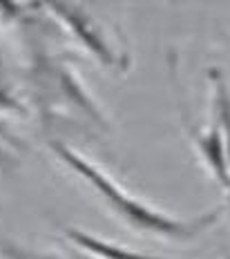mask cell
<instances>
[{
  "instance_id": "1",
  "label": "cell",
  "mask_w": 230,
  "mask_h": 259,
  "mask_svg": "<svg viewBox=\"0 0 230 259\" xmlns=\"http://www.w3.org/2000/svg\"><path fill=\"white\" fill-rule=\"evenodd\" d=\"M50 150L58 156V161L63 165H67L89 188H94V192L101 197V201L123 224L130 226L136 233L154 235V237H161V239H170V241H188V239H195V237L208 233L221 219V212L226 210V206H219V208L208 210V212L192 214V217H174V214L150 206L143 199H139L136 194L125 190V188L112 179L108 172H103L99 165H94L81 152L67 148L63 141H50Z\"/></svg>"
},
{
  "instance_id": "2",
  "label": "cell",
  "mask_w": 230,
  "mask_h": 259,
  "mask_svg": "<svg viewBox=\"0 0 230 259\" xmlns=\"http://www.w3.org/2000/svg\"><path fill=\"white\" fill-rule=\"evenodd\" d=\"M50 12L58 14V16H61V20L69 27V29H74L76 34H81L83 42L105 65H110V67H121L119 54H114V50H112V42H108V38L103 36L101 25L94 23L87 14H83L81 7H72V5H54V7H50Z\"/></svg>"
},
{
  "instance_id": "3",
  "label": "cell",
  "mask_w": 230,
  "mask_h": 259,
  "mask_svg": "<svg viewBox=\"0 0 230 259\" xmlns=\"http://www.w3.org/2000/svg\"><path fill=\"white\" fill-rule=\"evenodd\" d=\"M65 233H67V237H69V239H72L76 246H81L83 250L92 252V255L101 257V259H159V257L141 255V252L130 250V248H123V246L110 244V241L96 239L94 235L83 233V230H76V228H67Z\"/></svg>"
},
{
  "instance_id": "4",
  "label": "cell",
  "mask_w": 230,
  "mask_h": 259,
  "mask_svg": "<svg viewBox=\"0 0 230 259\" xmlns=\"http://www.w3.org/2000/svg\"><path fill=\"white\" fill-rule=\"evenodd\" d=\"M226 208L230 210V188H228V201H226Z\"/></svg>"
}]
</instances>
